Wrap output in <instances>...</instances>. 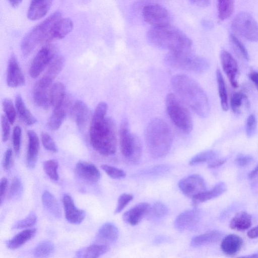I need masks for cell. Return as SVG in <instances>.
<instances>
[{
  "label": "cell",
  "mask_w": 258,
  "mask_h": 258,
  "mask_svg": "<svg viewBox=\"0 0 258 258\" xmlns=\"http://www.w3.org/2000/svg\"><path fill=\"white\" fill-rule=\"evenodd\" d=\"M257 120L253 114H250L247 118L245 125V132L248 137H252L256 129Z\"/></svg>",
  "instance_id": "cell-49"
},
{
  "label": "cell",
  "mask_w": 258,
  "mask_h": 258,
  "mask_svg": "<svg viewBox=\"0 0 258 258\" xmlns=\"http://www.w3.org/2000/svg\"><path fill=\"white\" fill-rule=\"evenodd\" d=\"M37 216L34 212H31L25 218L18 221L12 227V229H22L31 227L37 223Z\"/></svg>",
  "instance_id": "cell-44"
},
{
  "label": "cell",
  "mask_w": 258,
  "mask_h": 258,
  "mask_svg": "<svg viewBox=\"0 0 258 258\" xmlns=\"http://www.w3.org/2000/svg\"><path fill=\"white\" fill-rule=\"evenodd\" d=\"M54 250V245L49 240L40 242L33 249V253L36 257H45L51 254Z\"/></svg>",
  "instance_id": "cell-39"
},
{
  "label": "cell",
  "mask_w": 258,
  "mask_h": 258,
  "mask_svg": "<svg viewBox=\"0 0 258 258\" xmlns=\"http://www.w3.org/2000/svg\"><path fill=\"white\" fill-rule=\"evenodd\" d=\"M63 57L56 54L48 65L47 70L43 77L53 82L62 70L63 67Z\"/></svg>",
  "instance_id": "cell-35"
},
{
  "label": "cell",
  "mask_w": 258,
  "mask_h": 258,
  "mask_svg": "<svg viewBox=\"0 0 258 258\" xmlns=\"http://www.w3.org/2000/svg\"><path fill=\"white\" fill-rule=\"evenodd\" d=\"M73 28V23L71 19L60 18L52 26L45 43L47 44L64 38L72 30Z\"/></svg>",
  "instance_id": "cell-18"
},
{
  "label": "cell",
  "mask_w": 258,
  "mask_h": 258,
  "mask_svg": "<svg viewBox=\"0 0 258 258\" xmlns=\"http://www.w3.org/2000/svg\"><path fill=\"white\" fill-rule=\"evenodd\" d=\"M247 235L250 238H255L258 237V225L250 229L247 232Z\"/></svg>",
  "instance_id": "cell-57"
},
{
  "label": "cell",
  "mask_w": 258,
  "mask_h": 258,
  "mask_svg": "<svg viewBox=\"0 0 258 258\" xmlns=\"http://www.w3.org/2000/svg\"><path fill=\"white\" fill-rule=\"evenodd\" d=\"M201 218V212L195 208L184 211L179 214L174 221L175 227L179 231L193 229L199 223Z\"/></svg>",
  "instance_id": "cell-14"
},
{
  "label": "cell",
  "mask_w": 258,
  "mask_h": 258,
  "mask_svg": "<svg viewBox=\"0 0 258 258\" xmlns=\"http://www.w3.org/2000/svg\"><path fill=\"white\" fill-rule=\"evenodd\" d=\"M3 106L6 116L10 123L11 124H13L16 119V110L12 100L9 98H5L3 102Z\"/></svg>",
  "instance_id": "cell-46"
},
{
  "label": "cell",
  "mask_w": 258,
  "mask_h": 258,
  "mask_svg": "<svg viewBox=\"0 0 258 258\" xmlns=\"http://www.w3.org/2000/svg\"><path fill=\"white\" fill-rule=\"evenodd\" d=\"M142 14L144 20L152 27L170 25L169 12L160 5L150 4L146 5L143 9Z\"/></svg>",
  "instance_id": "cell-10"
},
{
  "label": "cell",
  "mask_w": 258,
  "mask_h": 258,
  "mask_svg": "<svg viewBox=\"0 0 258 258\" xmlns=\"http://www.w3.org/2000/svg\"><path fill=\"white\" fill-rule=\"evenodd\" d=\"M11 5L14 7H18L22 2V0H8Z\"/></svg>",
  "instance_id": "cell-61"
},
{
  "label": "cell",
  "mask_w": 258,
  "mask_h": 258,
  "mask_svg": "<svg viewBox=\"0 0 258 258\" xmlns=\"http://www.w3.org/2000/svg\"><path fill=\"white\" fill-rule=\"evenodd\" d=\"M176 95L199 116L205 118L210 113V104L206 93L192 79L178 74L171 80Z\"/></svg>",
  "instance_id": "cell-2"
},
{
  "label": "cell",
  "mask_w": 258,
  "mask_h": 258,
  "mask_svg": "<svg viewBox=\"0 0 258 258\" xmlns=\"http://www.w3.org/2000/svg\"><path fill=\"white\" fill-rule=\"evenodd\" d=\"M133 199V196L131 195L127 194L121 195L118 198L114 213L117 214L121 212Z\"/></svg>",
  "instance_id": "cell-51"
},
{
  "label": "cell",
  "mask_w": 258,
  "mask_h": 258,
  "mask_svg": "<svg viewBox=\"0 0 258 258\" xmlns=\"http://www.w3.org/2000/svg\"><path fill=\"white\" fill-rule=\"evenodd\" d=\"M10 124L11 123L7 119V117L5 115H2L1 126L2 130V140L4 142H6L9 137L10 133Z\"/></svg>",
  "instance_id": "cell-52"
},
{
  "label": "cell",
  "mask_w": 258,
  "mask_h": 258,
  "mask_svg": "<svg viewBox=\"0 0 258 258\" xmlns=\"http://www.w3.org/2000/svg\"><path fill=\"white\" fill-rule=\"evenodd\" d=\"M216 75L221 107L223 110L227 111L229 108L228 96L224 80L219 69H217Z\"/></svg>",
  "instance_id": "cell-36"
},
{
  "label": "cell",
  "mask_w": 258,
  "mask_h": 258,
  "mask_svg": "<svg viewBox=\"0 0 258 258\" xmlns=\"http://www.w3.org/2000/svg\"><path fill=\"white\" fill-rule=\"evenodd\" d=\"M168 213L167 207L161 202L155 203L150 207L147 215L152 221H159L165 218Z\"/></svg>",
  "instance_id": "cell-37"
},
{
  "label": "cell",
  "mask_w": 258,
  "mask_h": 258,
  "mask_svg": "<svg viewBox=\"0 0 258 258\" xmlns=\"http://www.w3.org/2000/svg\"><path fill=\"white\" fill-rule=\"evenodd\" d=\"M150 205L147 203H141L125 212L122 215L123 221L131 225L138 224L147 216Z\"/></svg>",
  "instance_id": "cell-22"
},
{
  "label": "cell",
  "mask_w": 258,
  "mask_h": 258,
  "mask_svg": "<svg viewBox=\"0 0 258 258\" xmlns=\"http://www.w3.org/2000/svg\"><path fill=\"white\" fill-rule=\"evenodd\" d=\"M226 159L223 158H216L208 163V167L210 168H214L222 165Z\"/></svg>",
  "instance_id": "cell-56"
},
{
  "label": "cell",
  "mask_w": 258,
  "mask_h": 258,
  "mask_svg": "<svg viewBox=\"0 0 258 258\" xmlns=\"http://www.w3.org/2000/svg\"><path fill=\"white\" fill-rule=\"evenodd\" d=\"M28 144L27 151L26 165L33 169L36 164L39 151V140L36 133L33 130L27 131Z\"/></svg>",
  "instance_id": "cell-21"
},
{
  "label": "cell",
  "mask_w": 258,
  "mask_h": 258,
  "mask_svg": "<svg viewBox=\"0 0 258 258\" xmlns=\"http://www.w3.org/2000/svg\"><path fill=\"white\" fill-rule=\"evenodd\" d=\"M8 187V180L6 177L1 179L0 183V197L1 205L2 204L7 192Z\"/></svg>",
  "instance_id": "cell-55"
},
{
  "label": "cell",
  "mask_w": 258,
  "mask_h": 258,
  "mask_svg": "<svg viewBox=\"0 0 258 258\" xmlns=\"http://www.w3.org/2000/svg\"><path fill=\"white\" fill-rule=\"evenodd\" d=\"M71 112L78 126L80 129L84 128L89 117V109L87 105L82 101L77 100L73 105Z\"/></svg>",
  "instance_id": "cell-26"
},
{
  "label": "cell",
  "mask_w": 258,
  "mask_h": 258,
  "mask_svg": "<svg viewBox=\"0 0 258 258\" xmlns=\"http://www.w3.org/2000/svg\"><path fill=\"white\" fill-rule=\"evenodd\" d=\"M183 102L174 93H168L166 98L168 114L173 123L182 132L189 133L193 127L190 112Z\"/></svg>",
  "instance_id": "cell-5"
},
{
  "label": "cell",
  "mask_w": 258,
  "mask_h": 258,
  "mask_svg": "<svg viewBox=\"0 0 258 258\" xmlns=\"http://www.w3.org/2000/svg\"><path fill=\"white\" fill-rule=\"evenodd\" d=\"M62 204L65 217L68 222L75 225L82 222L85 217V212L76 206L72 198L69 195L64 194Z\"/></svg>",
  "instance_id": "cell-17"
},
{
  "label": "cell",
  "mask_w": 258,
  "mask_h": 258,
  "mask_svg": "<svg viewBox=\"0 0 258 258\" xmlns=\"http://www.w3.org/2000/svg\"><path fill=\"white\" fill-rule=\"evenodd\" d=\"M145 140L148 151L153 158L164 157L169 153L172 143L173 135L170 126L162 118L152 120L146 127Z\"/></svg>",
  "instance_id": "cell-4"
},
{
  "label": "cell",
  "mask_w": 258,
  "mask_h": 258,
  "mask_svg": "<svg viewBox=\"0 0 258 258\" xmlns=\"http://www.w3.org/2000/svg\"><path fill=\"white\" fill-rule=\"evenodd\" d=\"M25 77L19 67L17 59L14 54L9 58L7 72V85L16 88L24 85Z\"/></svg>",
  "instance_id": "cell-16"
},
{
  "label": "cell",
  "mask_w": 258,
  "mask_h": 258,
  "mask_svg": "<svg viewBox=\"0 0 258 258\" xmlns=\"http://www.w3.org/2000/svg\"><path fill=\"white\" fill-rule=\"evenodd\" d=\"M41 138L42 143L46 150L52 152L57 151L55 143L49 134L43 132L41 133Z\"/></svg>",
  "instance_id": "cell-50"
},
{
  "label": "cell",
  "mask_w": 258,
  "mask_h": 258,
  "mask_svg": "<svg viewBox=\"0 0 258 258\" xmlns=\"http://www.w3.org/2000/svg\"><path fill=\"white\" fill-rule=\"evenodd\" d=\"M119 145L122 155L130 162L137 164L142 156V147L140 140L130 130L126 119H123L119 130Z\"/></svg>",
  "instance_id": "cell-8"
},
{
  "label": "cell",
  "mask_w": 258,
  "mask_h": 258,
  "mask_svg": "<svg viewBox=\"0 0 258 258\" xmlns=\"http://www.w3.org/2000/svg\"><path fill=\"white\" fill-rule=\"evenodd\" d=\"M101 168L109 176L113 179H121L126 176L123 170L115 167L102 164Z\"/></svg>",
  "instance_id": "cell-47"
},
{
  "label": "cell",
  "mask_w": 258,
  "mask_h": 258,
  "mask_svg": "<svg viewBox=\"0 0 258 258\" xmlns=\"http://www.w3.org/2000/svg\"><path fill=\"white\" fill-rule=\"evenodd\" d=\"M52 82L42 77L35 84L33 89V99L38 107L47 109L51 106L49 101V91Z\"/></svg>",
  "instance_id": "cell-13"
},
{
  "label": "cell",
  "mask_w": 258,
  "mask_h": 258,
  "mask_svg": "<svg viewBox=\"0 0 258 258\" xmlns=\"http://www.w3.org/2000/svg\"><path fill=\"white\" fill-rule=\"evenodd\" d=\"M193 4L199 7H206L209 5L210 0H189Z\"/></svg>",
  "instance_id": "cell-58"
},
{
  "label": "cell",
  "mask_w": 258,
  "mask_h": 258,
  "mask_svg": "<svg viewBox=\"0 0 258 258\" xmlns=\"http://www.w3.org/2000/svg\"><path fill=\"white\" fill-rule=\"evenodd\" d=\"M241 257H258V252L253 253V254H252L251 255H246V256H241Z\"/></svg>",
  "instance_id": "cell-62"
},
{
  "label": "cell",
  "mask_w": 258,
  "mask_h": 258,
  "mask_svg": "<svg viewBox=\"0 0 258 258\" xmlns=\"http://www.w3.org/2000/svg\"><path fill=\"white\" fill-rule=\"evenodd\" d=\"M61 17L59 12H55L29 31L24 37L21 43L23 54L27 56L38 45L45 43L52 26Z\"/></svg>",
  "instance_id": "cell-7"
},
{
  "label": "cell",
  "mask_w": 258,
  "mask_h": 258,
  "mask_svg": "<svg viewBox=\"0 0 258 258\" xmlns=\"http://www.w3.org/2000/svg\"><path fill=\"white\" fill-rule=\"evenodd\" d=\"M218 18L220 21L228 19L232 14L234 0H217Z\"/></svg>",
  "instance_id": "cell-38"
},
{
  "label": "cell",
  "mask_w": 258,
  "mask_h": 258,
  "mask_svg": "<svg viewBox=\"0 0 258 258\" xmlns=\"http://www.w3.org/2000/svg\"><path fill=\"white\" fill-rule=\"evenodd\" d=\"M243 239L236 234H229L224 237L221 244L222 251L228 255H233L237 253L242 248Z\"/></svg>",
  "instance_id": "cell-24"
},
{
  "label": "cell",
  "mask_w": 258,
  "mask_h": 258,
  "mask_svg": "<svg viewBox=\"0 0 258 258\" xmlns=\"http://www.w3.org/2000/svg\"><path fill=\"white\" fill-rule=\"evenodd\" d=\"M36 228L23 230L7 242V246L10 249H15L21 247L35 235Z\"/></svg>",
  "instance_id": "cell-30"
},
{
  "label": "cell",
  "mask_w": 258,
  "mask_h": 258,
  "mask_svg": "<svg viewBox=\"0 0 258 258\" xmlns=\"http://www.w3.org/2000/svg\"><path fill=\"white\" fill-rule=\"evenodd\" d=\"M42 202L44 207L55 218H59L61 216L59 205L54 197L48 190H45L42 195Z\"/></svg>",
  "instance_id": "cell-33"
},
{
  "label": "cell",
  "mask_w": 258,
  "mask_h": 258,
  "mask_svg": "<svg viewBox=\"0 0 258 258\" xmlns=\"http://www.w3.org/2000/svg\"><path fill=\"white\" fill-rule=\"evenodd\" d=\"M227 190L224 182L216 184L212 189L202 192L192 199V205L196 207L198 204L219 197Z\"/></svg>",
  "instance_id": "cell-25"
},
{
  "label": "cell",
  "mask_w": 258,
  "mask_h": 258,
  "mask_svg": "<svg viewBox=\"0 0 258 258\" xmlns=\"http://www.w3.org/2000/svg\"><path fill=\"white\" fill-rule=\"evenodd\" d=\"M229 41L235 51L243 59L248 60L249 55L246 48L234 34L230 35Z\"/></svg>",
  "instance_id": "cell-43"
},
{
  "label": "cell",
  "mask_w": 258,
  "mask_h": 258,
  "mask_svg": "<svg viewBox=\"0 0 258 258\" xmlns=\"http://www.w3.org/2000/svg\"><path fill=\"white\" fill-rule=\"evenodd\" d=\"M66 89L64 85L60 82L53 84L49 91V101L54 108L62 105L66 102Z\"/></svg>",
  "instance_id": "cell-31"
},
{
  "label": "cell",
  "mask_w": 258,
  "mask_h": 258,
  "mask_svg": "<svg viewBox=\"0 0 258 258\" xmlns=\"http://www.w3.org/2000/svg\"><path fill=\"white\" fill-rule=\"evenodd\" d=\"M54 47L50 44L43 46L33 59L29 69L31 78L38 77L56 56Z\"/></svg>",
  "instance_id": "cell-11"
},
{
  "label": "cell",
  "mask_w": 258,
  "mask_h": 258,
  "mask_svg": "<svg viewBox=\"0 0 258 258\" xmlns=\"http://www.w3.org/2000/svg\"><path fill=\"white\" fill-rule=\"evenodd\" d=\"M107 109L106 102L98 103L89 131L91 146L99 154L106 156L114 154L117 149L115 125L111 118L106 116Z\"/></svg>",
  "instance_id": "cell-1"
},
{
  "label": "cell",
  "mask_w": 258,
  "mask_h": 258,
  "mask_svg": "<svg viewBox=\"0 0 258 258\" xmlns=\"http://www.w3.org/2000/svg\"><path fill=\"white\" fill-rule=\"evenodd\" d=\"M12 155L13 152L12 149L10 148L8 149L5 153L3 161V166L4 168L6 170L9 169L11 166Z\"/></svg>",
  "instance_id": "cell-54"
},
{
  "label": "cell",
  "mask_w": 258,
  "mask_h": 258,
  "mask_svg": "<svg viewBox=\"0 0 258 258\" xmlns=\"http://www.w3.org/2000/svg\"><path fill=\"white\" fill-rule=\"evenodd\" d=\"M147 38L154 46L170 52H190L192 48L191 40L181 30L170 25L152 27Z\"/></svg>",
  "instance_id": "cell-3"
},
{
  "label": "cell",
  "mask_w": 258,
  "mask_h": 258,
  "mask_svg": "<svg viewBox=\"0 0 258 258\" xmlns=\"http://www.w3.org/2000/svg\"><path fill=\"white\" fill-rule=\"evenodd\" d=\"M222 68L226 74L231 86L236 88L238 87L237 75L238 68L237 61L227 51L222 50L220 53Z\"/></svg>",
  "instance_id": "cell-15"
},
{
  "label": "cell",
  "mask_w": 258,
  "mask_h": 258,
  "mask_svg": "<svg viewBox=\"0 0 258 258\" xmlns=\"http://www.w3.org/2000/svg\"><path fill=\"white\" fill-rule=\"evenodd\" d=\"M119 236V231L113 223L107 222L99 229L96 237V243L108 245L115 242Z\"/></svg>",
  "instance_id": "cell-20"
},
{
  "label": "cell",
  "mask_w": 258,
  "mask_h": 258,
  "mask_svg": "<svg viewBox=\"0 0 258 258\" xmlns=\"http://www.w3.org/2000/svg\"><path fill=\"white\" fill-rule=\"evenodd\" d=\"M253 160V157L250 155L240 154L236 158L235 163L237 166L243 167L249 165Z\"/></svg>",
  "instance_id": "cell-53"
},
{
  "label": "cell",
  "mask_w": 258,
  "mask_h": 258,
  "mask_svg": "<svg viewBox=\"0 0 258 258\" xmlns=\"http://www.w3.org/2000/svg\"><path fill=\"white\" fill-rule=\"evenodd\" d=\"M249 78L258 90V72H253L249 74Z\"/></svg>",
  "instance_id": "cell-59"
},
{
  "label": "cell",
  "mask_w": 258,
  "mask_h": 258,
  "mask_svg": "<svg viewBox=\"0 0 258 258\" xmlns=\"http://www.w3.org/2000/svg\"><path fill=\"white\" fill-rule=\"evenodd\" d=\"M165 61L172 67L196 73H204L210 66L207 58L191 54L190 52H169L165 57Z\"/></svg>",
  "instance_id": "cell-6"
},
{
  "label": "cell",
  "mask_w": 258,
  "mask_h": 258,
  "mask_svg": "<svg viewBox=\"0 0 258 258\" xmlns=\"http://www.w3.org/2000/svg\"><path fill=\"white\" fill-rule=\"evenodd\" d=\"M248 178L254 179L258 177V165L249 173Z\"/></svg>",
  "instance_id": "cell-60"
},
{
  "label": "cell",
  "mask_w": 258,
  "mask_h": 258,
  "mask_svg": "<svg viewBox=\"0 0 258 258\" xmlns=\"http://www.w3.org/2000/svg\"><path fill=\"white\" fill-rule=\"evenodd\" d=\"M66 101L61 106L54 108L48 121V126L52 130L58 129L64 121L66 115Z\"/></svg>",
  "instance_id": "cell-34"
},
{
  "label": "cell",
  "mask_w": 258,
  "mask_h": 258,
  "mask_svg": "<svg viewBox=\"0 0 258 258\" xmlns=\"http://www.w3.org/2000/svg\"><path fill=\"white\" fill-rule=\"evenodd\" d=\"M243 103H249L245 94L242 92H235L231 96L230 105L233 112L239 114Z\"/></svg>",
  "instance_id": "cell-41"
},
{
  "label": "cell",
  "mask_w": 258,
  "mask_h": 258,
  "mask_svg": "<svg viewBox=\"0 0 258 258\" xmlns=\"http://www.w3.org/2000/svg\"><path fill=\"white\" fill-rule=\"evenodd\" d=\"M251 225V216L245 211H240L232 218L229 226L232 229L242 231L249 229Z\"/></svg>",
  "instance_id": "cell-29"
},
{
  "label": "cell",
  "mask_w": 258,
  "mask_h": 258,
  "mask_svg": "<svg viewBox=\"0 0 258 258\" xmlns=\"http://www.w3.org/2000/svg\"><path fill=\"white\" fill-rule=\"evenodd\" d=\"M109 249L108 245L95 243L77 251L76 256L81 258L98 257L106 253Z\"/></svg>",
  "instance_id": "cell-28"
},
{
  "label": "cell",
  "mask_w": 258,
  "mask_h": 258,
  "mask_svg": "<svg viewBox=\"0 0 258 258\" xmlns=\"http://www.w3.org/2000/svg\"><path fill=\"white\" fill-rule=\"evenodd\" d=\"M75 170L80 178L89 183H96L100 178V173L97 167L87 161H79L76 164Z\"/></svg>",
  "instance_id": "cell-19"
},
{
  "label": "cell",
  "mask_w": 258,
  "mask_h": 258,
  "mask_svg": "<svg viewBox=\"0 0 258 258\" xmlns=\"http://www.w3.org/2000/svg\"><path fill=\"white\" fill-rule=\"evenodd\" d=\"M43 167L45 173L51 180H58V163L56 160L49 159L45 161L43 163Z\"/></svg>",
  "instance_id": "cell-42"
},
{
  "label": "cell",
  "mask_w": 258,
  "mask_h": 258,
  "mask_svg": "<svg viewBox=\"0 0 258 258\" xmlns=\"http://www.w3.org/2000/svg\"><path fill=\"white\" fill-rule=\"evenodd\" d=\"M218 153L213 150L202 152L194 156L189 161V164L194 165L204 162H209L217 158Z\"/></svg>",
  "instance_id": "cell-40"
},
{
  "label": "cell",
  "mask_w": 258,
  "mask_h": 258,
  "mask_svg": "<svg viewBox=\"0 0 258 258\" xmlns=\"http://www.w3.org/2000/svg\"><path fill=\"white\" fill-rule=\"evenodd\" d=\"M222 234L218 230H212L194 237L190 241L192 247H197L210 244L219 241Z\"/></svg>",
  "instance_id": "cell-27"
},
{
  "label": "cell",
  "mask_w": 258,
  "mask_h": 258,
  "mask_svg": "<svg viewBox=\"0 0 258 258\" xmlns=\"http://www.w3.org/2000/svg\"><path fill=\"white\" fill-rule=\"evenodd\" d=\"M22 130L20 126H16L13 131L12 142L16 155H19L21 143Z\"/></svg>",
  "instance_id": "cell-48"
},
{
  "label": "cell",
  "mask_w": 258,
  "mask_h": 258,
  "mask_svg": "<svg viewBox=\"0 0 258 258\" xmlns=\"http://www.w3.org/2000/svg\"><path fill=\"white\" fill-rule=\"evenodd\" d=\"M23 189V184L20 179L18 177H14L10 187L8 198L13 199L19 197L22 193Z\"/></svg>",
  "instance_id": "cell-45"
},
{
  "label": "cell",
  "mask_w": 258,
  "mask_h": 258,
  "mask_svg": "<svg viewBox=\"0 0 258 258\" xmlns=\"http://www.w3.org/2000/svg\"><path fill=\"white\" fill-rule=\"evenodd\" d=\"M178 185L183 195L192 199L206 190L205 180L198 174L190 175L182 178Z\"/></svg>",
  "instance_id": "cell-12"
},
{
  "label": "cell",
  "mask_w": 258,
  "mask_h": 258,
  "mask_svg": "<svg viewBox=\"0 0 258 258\" xmlns=\"http://www.w3.org/2000/svg\"><path fill=\"white\" fill-rule=\"evenodd\" d=\"M53 0H31L27 17L31 20L43 18L49 11Z\"/></svg>",
  "instance_id": "cell-23"
},
{
  "label": "cell",
  "mask_w": 258,
  "mask_h": 258,
  "mask_svg": "<svg viewBox=\"0 0 258 258\" xmlns=\"http://www.w3.org/2000/svg\"><path fill=\"white\" fill-rule=\"evenodd\" d=\"M15 107L19 117L25 124L31 125L36 123V118L26 107L23 98L20 95L16 97Z\"/></svg>",
  "instance_id": "cell-32"
},
{
  "label": "cell",
  "mask_w": 258,
  "mask_h": 258,
  "mask_svg": "<svg viewBox=\"0 0 258 258\" xmlns=\"http://www.w3.org/2000/svg\"><path fill=\"white\" fill-rule=\"evenodd\" d=\"M231 28L235 34L252 42L258 43V23L249 13L242 12L233 19Z\"/></svg>",
  "instance_id": "cell-9"
}]
</instances>
